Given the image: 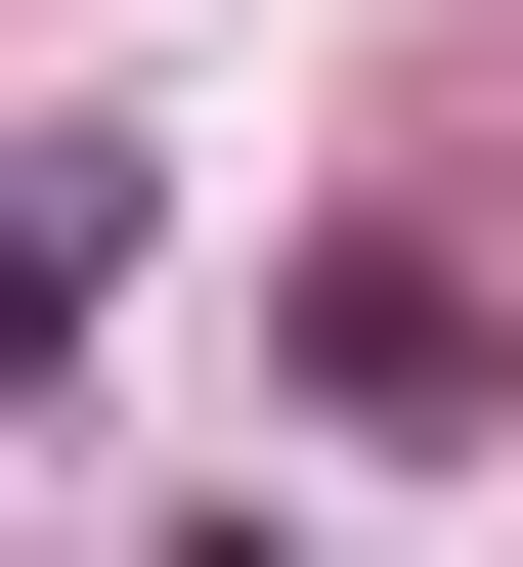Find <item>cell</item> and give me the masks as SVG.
Wrapping results in <instances>:
<instances>
[{
    "label": "cell",
    "mask_w": 523,
    "mask_h": 567,
    "mask_svg": "<svg viewBox=\"0 0 523 567\" xmlns=\"http://www.w3.org/2000/svg\"><path fill=\"white\" fill-rule=\"evenodd\" d=\"M87 306H132V132H44V175H0V393H44Z\"/></svg>",
    "instance_id": "1"
}]
</instances>
